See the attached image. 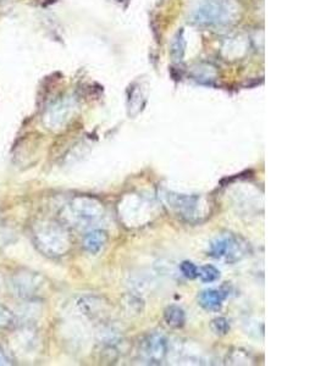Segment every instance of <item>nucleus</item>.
<instances>
[{
    "mask_svg": "<svg viewBox=\"0 0 326 366\" xmlns=\"http://www.w3.org/2000/svg\"><path fill=\"white\" fill-rule=\"evenodd\" d=\"M108 242V234L102 229H93L86 234L83 239V248L89 254H99Z\"/></svg>",
    "mask_w": 326,
    "mask_h": 366,
    "instance_id": "10",
    "label": "nucleus"
},
{
    "mask_svg": "<svg viewBox=\"0 0 326 366\" xmlns=\"http://www.w3.org/2000/svg\"><path fill=\"white\" fill-rule=\"evenodd\" d=\"M169 354V340L164 335L153 332L147 335L140 344V357L149 365H160Z\"/></svg>",
    "mask_w": 326,
    "mask_h": 366,
    "instance_id": "7",
    "label": "nucleus"
},
{
    "mask_svg": "<svg viewBox=\"0 0 326 366\" xmlns=\"http://www.w3.org/2000/svg\"><path fill=\"white\" fill-rule=\"evenodd\" d=\"M118 1H122V0H118Z\"/></svg>",
    "mask_w": 326,
    "mask_h": 366,
    "instance_id": "19",
    "label": "nucleus"
},
{
    "mask_svg": "<svg viewBox=\"0 0 326 366\" xmlns=\"http://www.w3.org/2000/svg\"><path fill=\"white\" fill-rule=\"evenodd\" d=\"M227 295H229V292L225 291L224 288L206 289L199 293L198 302L199 305L207 311H219Z\"/></svg>",
    "mask_w": 326,
    "mask_h": 366,
    "instance_id": "9",
    "label": "nucleus"
},
{
    "mask_svg": "<svg viewBox=\"0 0 326 366\" xmlns=\"http://www.w3.org/2000/svg\"><path fill=\"white\" fill-rule=\"evenodd\" d=\"M249 253L248 242L232 233L221 234L209 243L208 255L226 264H234Z\"/></svg>",
    "mask_w": 326,
    "mask_h": 366,
    "instance_id": "3",
    "label": "nucleus"
},
{
    "mask_svg": "<svg viewBox=\"0 0 326 366\" xmlns=\"http://www.w3.org/2000/svg\"><path fill=\"white\" fill-rule=\"evenodd\" d=\"M165 201L169 208L187 221H198L208 214V201L201 196L166 193Z\"/></svg>",
    "mask_w": 326,
    "mask_h": 366,
    "instance_id": "5",
    "label": "nucleus"
},
{
    "mask_svg": "<svg viewBox=\"0 0 326 366\" xmlns=\"http://www.w3.org/2000/svg\"><path fill=\"white\" fill-rule=\"evenodd\" d=\"M164 320L171 329H181L186 324V312L178 305H170L164 311Z\"/></svg>",
    "mask_w": 326,
    "mask_h": 366,
    "instance_id": "11",
    "label": "nucleus"
},
{
    "mask_svg": "<svg viewBox=\"0 0 326 366\" xmlns=\"http://www.w3.org/2000/svg\"><path fill=\"white\" fill-rule=\"evenodd\" d=\"M213 332L217 336H225L230 330V324L225 317H216L211 321L210 325Z\"/></svg>",
    "mask_w": 326,
    "mask_h": 366,
    "instance_id": "16",
    "label": "nucleus"
},
{
    "mask_svg": "<svg viewBox=\"0 0 326 366\" xmlns=\"http://www.w3.org/2000/svg\"><path fill=\"white\" fill-rule=\"evenodd\" d=\"M9 357H7L6 352H4L1 347H0V365H9Z\"/></svg>",
    "mask_w": 326,
    "mask_h": 366,
    "instance_id": "18",
    "label": "nucleus"
},
{
    "mask_svg": "<svg viewBox=\"0 0 326 366\" xmlns=\"http://www.w3.org/2000/svg\"><path fill=\"white\" fill-rule=\"evenodd\" d=\"M143 100H145V94H143V90L141 89V87L133 88L132 93L130 95V99H128V109H130V113L133 111V109H137V113L142 109Z\"/></svg>",
    "mask_w": 326,
    "mask_h": 366,
    "instance_id": "15",
    "label": "nucleus"
},
{
    "mask_svg": "<svg viewBox=\"0 0 326 366\" xmlns=\"http://www.w3.org/2000/svg\"><path fill=\"white\" fill-rule=\"evenodd\" d=\"M180 269L182 275H183L186 279L193 280L196 279V277H198V266H197L196 264H193L192 261H188V260L182 261L180 265Z\"/></svg>",
    "mask_w": 326,
    "mask_h": 366,
    "instance_id": "17",
    "label": "nucleus"
},
{
    "mask_svg": "<svg viewBox=\"0 0 326 366\" xmlns=\"http://www.w3.org/2000/svg\"><path fill=\"white\" fill-rule=\"evenodd\" d=\"M186 37H184V32L178 31L174 37L173 42H171V55H173L174 60L176 61H181L183 57L184 52H186Z\"/></svg>",
    "mask_w": 326,
    "mask_h": 366,
    "instance_id": "12",
    "label": "nucleus"
},
{
    "mask_svg": "<svg viewBox=\"0 0 326 366\" xmlns=\"http://www.w3.org/2000/svg\"><path fill=\"white\" fill-rule=\"evenodd\" d=\"M104 206L97 199L76 197L67 205V218L81 227H90L104 216Z\"/></svg>",
    "mask_w": 326,
    "mask_h": 366,
    "instance_id": "4",
    "label": "nucleus"
},
{
    "mask_svg": "<svg viewBox=\"0 0 326 366\" xmlns=\"http://www.w3.org/2000/svg\"><path fill=\"white\" fill-rule=\"evenodd\" d=\"M239 12L236 0H199L192 9L191 19L202 27H226L238 20Z\"/></svg>",
    "mask_w": 326,
    "mask_h": 366,
    "instance_id": "1",
    "label": "nucleus"
},
{
    "mask_svg": "<svg viewBox=\"0 0 326 366\" xmlns=\"http://www.w3.org/2000/svg\"><path fill=\"white\" fill-rule=\"evenodd\" d=\"M75 110V103L71 99H64L55 103L49 108L44 116V123L48 128L58 130L61 128L70 117L72 116Z\"/></svg>",
    "mask_w": 326,
    "mask_h": 366,
    "instance_id": "8",
    "label": "nucleus"
},
{
    "mask_svg": "<svg viewBox=\"0 0 326 366\" xmlns=\"http://www.w3.org/2000/svg\"><path fill=\"white\" fill-rule=\"evenodd\" d=\"M33 242L48 256L65 255L71 248L69 232L64 226L53 221L38 222L33 227Z\"/></svg>",
    "mask_w": 326,
    "mask_h": 366,
    "instance_id": "2",
    "label": "nucleus"
},
{
    "mask_svg": "<svg viewBox=\"0 0 326 366\" xmlns=\"http://www.w3.org/2000/svg\"><path fill=\"white\" fill-rule=\"evenodd\" d=\"M44 277L29 270L16 272L10 280V287L12 292L21 299L29 300L38 297V294L44 289Z\"/></svg>",
    "mask_w": 326,
    "mask_h": 366,
    "instance_id": "6",
    "label": "nucleus"
},
{
    "mask_svg": "<svg viewBox=\"0 0 326 366\" xmlns=\"http://www.w3.org/2000/svg\"><path fill=\"white\" fill-rule=\"evenodd\" d=\"M16 325V316L14 312L0 304V330H10Z\"/></svg>",
    "mask_w": 326,
    "mask_h": 366,
    "instance_id": "14",
    "label": "nucleus"
},
{
    "mask_svg": "<svg viewBox=\"0 0 326 366\" xmlns=\"http://www.w3.org/2000/svg\"><path fill=\"white\" fill-rule=\"evenodd\" d=\"M198 277L203 283H211L219 280L220 271L213 265H204L198 267Z\"/></svg>",
    "mask_w": 326,
    "mask_h": 366,
    "instance_id": "13",
    "label": "nucleus"
}]
</instances>
